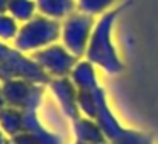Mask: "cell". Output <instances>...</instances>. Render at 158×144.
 Here are the masks:
<instances>
[{
  "mask_svg": "<svg viewBox=\"0 0 158 144\" xmlns=\"http://www.w3.org/2000/svg\"><path fill=\"white\" fill-rule=\"evenodd\" d=\"M70 80L73 82L78 92H94L100 86L95 73V65H92L89 59L77 61V65L73 66L72 73H70Z\"/></svg>",
  "mask_w": 158,
  "mask_h": 144,
  "instance_id": "9",
  "label": "cell"
},
{
  "mask_svg": "<svg viewBox=\"0 0 158 144\" xmlns=\"http://www.w3.org/2000/svg\"><path fill=\"white\" fill-rule=\"evenodd\" d=\"M127 5H129V2L121 5V7L110 9L109 12L100 15L99 21L95 22V27H94V32L89 41L85 59H89L92 65L104 70L107 75H119L124 70V63L121 61L116 51V46L112 42V31L117 17Z\"/></svg>",
  "mask_w": 158,
  "mask_h": 144,
  "instance_id": "1",
  "label": "cell"
},
{
  "mask_svg": "<svg viewBox=\"0 0 158 144\" xmlns=\"http://www.w3.org/2000/svg\"><path fill=\"white\" fill-rule=\"evenodd\" d=\"M12 144H63V139L58 134L48 130L46 127L34 132H22L12 137Z\"/></svg>",
  "mask_w": 158,
  "mask_h": 144,
  "instance_id": "12",
  "label": "cell"
},
{
  "mask_svg": "<svg viewBox=\"0 0 158 144\" xmlns=\"http://www.w3.org/2000/svg\"><path fill=\"white\" fill-rule=\"evenodd\" d=\"M2 97L7 107L19 110H38L44 97V85L26 80H7L2 82Z\"/></svg>",
  "mask_w": 158,
  "mask_h": 144,
  "instance_id": "5",
  "label": "cell"
},
{
  "mask_svg": "<svg viewBox=\"0 0 158 144\" xmlns=\"http://www.w3.org/2000/svg\"><path fill=\"white\" fill-rule=\"evenodd\" d=\"M19 29V22L12 17L10 14H0V41H14L17 36Z\"/></svg>",
  "mask_w": 158,
  "mask_h": 144,
  "instance_id": "17",
  "label": "cell"
},
{
  "mask_svg": "<svg viewBox=\"0 0 158 144\" xmlns=\"http://www.w3.org/2000/svg\"><path fill=\"white\" fill-rule=\"evenodd\" d=\"M117 0H77V10L89 15H102L114 7Z\"/></svg>",
  "mask_w": 158,
  "mask_h": 144,
  "instance_id": "14",
  "label": "cell"
},
{
  "mask_svg": "<svg viewBox=\"0 0 158 144\" xmlns=\"http://www.w3.org/2000/svg\"><path fill=\"white\" fill-rule=\"evenodd\" d=\"M75 144H85V142H78V141H75Z\"/></svg>",
  "mask_w": 158,
  "mask_h": 144,
  "instance_id": "22",
  "label": "cell"
},
{
  "mask_svg": "<svg viewBox=\"0 0 158 144\" xmlns=\"http://www.w3.org/2000/svg\"><path fill=\"white\" fill-rule=\"evenodd\" d=\"M95 27L94 15L83 12H73L61 22V41L63 46L77 58H83L89 48L90 36Z\"/></svg>",
  "mask_w": 158,
  "mask_h": 144,
  "instance_id": "4",
  "label": "cell"
},
{
  "mask_svg": "<svg viewBox=\"0 0 158 144\" xmlns=\"http://www.w3.org/2000/svg\"><path fill=\"white\" fill-rule=\"evenodd\" d=\"M38 12L55 21H65L77 12V0H36Z\"/></svg>",
  "mask_w": 158,
  "mask_h": 144,
  "instance_id": "10",
  "label": "cell"
},
{
  "mask_svg": "<svg viewBox=\"0 0 158 144\" xmlns=\"http://www.w3.org/2000/svg\"><path fill=\"white\" fill-rule=\"evenodd\" d=\"M10 0H0V14H7Z\"/></svg>",
  "mask_w": 158,
  "mask_h": 144,
  "instance_id": "19",
  "label": "cell"
},
{
  "mask_svg": "<svg viewBox=\"0 0 158 144\" xmlns=\"http://www.w3.org/2000/svg\"><path fill=\"white\" fill-rule=\"evenodd\" d=\"M97 107H99V103H97V90H94V92H78V109L83 117L95 120Z\"/></svg>",
  "mask_w": 158,
  "mask_h": 144,
  "instance_id": "16",
  "label": "cell"
},
{
  "mask_svg": "<svg viewBox=\"0 0 158 144\" xmlns=\"http://www.w3.org/2000/svg\"><path fill=\"white\" fill-rule=\"evenodd\" d=\"M73 126V134L75 139L78 142H85V144H109L107 137L104 136L102 129L99 127V124L94 119L80 115L78 119L72 120Z\"/></svg>",
  "mask_w": 158,
  "mask_h": 144,
  "instance_id": "8",
  "label": "cell"
},
{
  "mask_svg": "<svg viewBox=\"0 0 158 144\" xmlns=\"http://www.w3.org/2000/svg\"><path fill=\"white\" fill-rule=\"evenodd\" d=\"M32 59L48 73L51 78H65L70 76L73 66L77 65L78 58L73 56L63 44H51L44 49L31 53Z\"/></svg>",
  "mask_w": 158,
  "mask_h": 144,
  "instance_id": "6",
  "label": "cell"
},
{
  "mask_svg": "<svg viewBox=\"0 0 158 144\" xmlns=\"http://www.w3.org/2000/svg\"><path fill=\"white\" fill-rule=\"evenodd\" d=\"M7 80H26L38 85H49L53 78L32 59V56L12 48L7 58L0 63V82Z\"/></svg>",
  "mask_w": 158,
  "mask_h": 144,
  "instance_id": "3",
  "label": "cell"
},
{
  "mask_svg": "<svg viewBox=\"0 0 158 144\" xmlns=\"http://www.w3.org/2000/svg\"><path fill=\"white\" fill-rule=\"evenodd\" d=\"M48 86L51 88L55 98L58 100L63 114H65L70 120H75L82 115V114H80V109H78V90H77V86L73 85V82L70 80V76H65V78H53Z\"/></svg>",
  "mask_w": 158,
  "mask_h": 144,
  "instance_id": "7",
  "label": "cell"
},
{
  "mask_svg": "<svg viewBox=\"0 0 158 144\" xmlns=\"http://www.w3.org/2000/svg\"><path fill=\"white\" fill-rule=\"evenodd\" d=\"M22 127H24V110L14 107H5L0 110V129L10 139L22 134Z\"/></svg>",
  "mask_w": 158,
  "mask_h": 144,
  "instance_id": "11",
  "label": "cell"
},
{
  "mask_svg": "<svg viewBox=\"0 0 158 144\" xmlns=\"http://www.w3.org/2000/svg\"><path fill=\"white\" fill-rule=\"evenodd\" d=\"M7 14H10L19 24H26L38 15L36 0H10Z\"/></svg>",
  "mask_w": 158,
  "mask_h": 144,
  "instance_id": "13",
  "label": "cell"
},
{
  "mask_svg": "<svg viewBox=\"0 0 158 144\" xmlns=\"http://www.w3.org/2000/svg\"><path fill=\"white\" fill-rule=\"evenodd\" d=\"M0 144H12L10 137H9V136H7V134H5L2 129H0Z\"/></svg>",
  "mask_w": 158,
  "mask_h": 144,
  "instance_id": "20",
  "label": "cell"
},
{
  "mask_svg": "<svg viewBox=\"0 0 158 144\" xmlns=\"http://www.w3.org/2000/svg\"><path fill=\"white\" fill-rule=\"evenodd\" d=\"M0 97H2V82H0Z\"/></svg>",
  "mask_w": 158,
  "mask_h": 144,
  "instance_id": "21",
  "label": "cell"
},
{
  "mask_svg": "<svg viewBox=\"0 0 158 144\" xmlns=\"http://www.w3.org/2000/svg\"><path fill=\"white\" fill-rule=\"evenodd\" d=\"M10 49H12V48H9V46L5 44V42L0 41V63H2L5 58H7V54L10 53Z\"/></svg>",
  "mask_w": 158,
  "mask_h": 144,
  "instance_id": "18",
  "label": "cell"
},
{
  "mask_svg": "<svg viewBox=\"0 0 158 144\" xmlns=\"http://www.w3.org/2000/svg\"><path fill=\"white\" fill-rule=\"evenodd\" d=\"M109 144H155V142H153V137L150 134L124 127V130L119 134V137L114 139Z\"/></svg>",
  "mask_w": 158,
  "mask_h": 144,
  "instance_id": "15",
  "label": "cell"
},
{
  "mask_svg": "<svg viewBox=\"0 0 158 144\" xmlns=\"http://www.w3.org/2000/svg\"><path fill=\"white\" fill-rule=\"evenodd\" d=\"M61 39V22L38 14L21 26L14 39V48L21 53H36Z\"/></svg>",
  "mask_w": 158,
  "mask_h": 144,
  "instance_id": "2",
  "label": "cell"
}]
</instances>
